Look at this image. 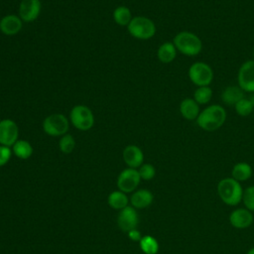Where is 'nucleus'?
I'll use <instances>...</instances> for the list:
<instances>
[{"label": "nucleus", "instance_id": "2f4dec72", "mask_svg": "<svg viewBox=\"0 0 254 254\" xmlns=\"http://www.w3.org/2000/svg\"><path fill=\"white\" fill-rule=\"evenodd\" d=\"M247 254H254V247H252L251 249H249L248 252H247Z\"/></svg>", "mask_w": 254, "mask_h": 254}, {"label": "nucleus", "instance_id": "2eb2a0df", "mask_svg": "<svg viewBox=\"0 0 254 254\" xmlns=\"http://www.w3.org/2000/svg\"><path fill=\"white\" fill-rule=\"evenodd\" d=\"M22 20L16 15H7L0 20V31L6 36H14L22 29Z\"/></svg>", "mask_w": 254, "mask_h": 254}, {"label": "nucleus", "instance_id": "f8f14e48", "mask_svg": "<svg viewBox=\"0 0 254 254\" xmlns=\"http://www.w3.org/2000/svg\"><path fill=\"white\" fill-rule=\"evenodd\" d=\"M40 0H22L19 6V17L24 22L35 21L41 13Z\"/></svg>", "mask_w": 254, "mask_h": 254}, {"label": "nucleus", "instance_id": "1a4fd4ad", "mask_svg": "<svg viewBox=\"0 0 254 254\" xmlns=\"http://www.w3.org/2000/svg\"><path fill=\"white\" fill-rule=\"evenodd\" d=\"M239 87L246 92H254V60L243 63L237 75Z\"/></svg>", "mask_w": 254, "mask_h": 254}, {"label": "nucleus", "instance_id": "cd10ccee", "mask_svg": "<svg viewBox=\"0 0 254 254\" xmlns=\"http://www.w3.org/2000/svg\"><path fill=\"white\" fill-rule=\"evenodd\" d=\"M242 201L250 211H254V186H249L245 190H243Z\"/></svg>", "mask_w": 254, "mask_h": 254}, {"label": "nucleus", "instance_id": "9b49d317", "mask_svg": "<svg viewBox=\"0 0 254 254\" xmlns=\"http://www.w3.org/2000/svg\"><path fill=\"white\" fill-rule=\"evenodd\" d=\"M19 137V128L11 119L0 121V145L12 147Z\"/></svg>", "mask_w": 254, "mask_h": 254}, {"label": "nucleus", "instance_id": "bb28decb", "mask_svg": "<svg viewBox=\"0 0 254 254\" xmlns=\"http://www.w3.org/2000/svg\"><path fill=\"white\" fill-rule=\"evenodd\" d=\"M59 147H60V150L63 153L69 154L75 148V140H74V138L70 134L66 133V134L63 135L62 138L60 139Z\"/></svg>", "mask_w": 254, "mask_h": 254}, {"label": "nucleus", "instance_id": "39448f33", "mask_svg": "<svg viewBox=\"0 0 254 254\" xmlns=\"http://www.w3.org/2000/svg\"><path fill=\"white\" fill-rule=\"evenodd\" d=\"M189 77L190 81L198 86H209L213 80V70L205 63L196 62L189 68Z\"/></svg>", "mask_w": 254, "mask_h": 254}, {"label": "nucleus", "instance_id": "412c9836", "mask_svg": "<svg viewBox=\"0 0 254 254\" xmlns=\"http://www.w3.org/2000/svg\"><path fill=\"white\" fill-rule=\"evenodd\" d=\"M107 202L111 208L121 210L128 205L129 199L125 192L118 190L110 192V194L107 197Z\"/></svg>", "mask_w": 254, "mask_h": 254}, {"label": "nucleus", "instance_id": "4be33fe9", "mask_svg": "<svg viewBox=\"0 0 254 254\" xmlns=\"http://www.w3.org/2000/svg\"><path fill=\"white\" fill-rule=\"evenodd\" d=\"M12 152L14 155L22 160H26L30 158L33 154V147L32 145L26 140H17L16 143L12 146Z\"/></svg>", "mask_w": 254, "mask_h": 254}, {"label": "nucleus", "instance_id": "ddd939ff", "mask_svg": "<svg viewBox=\"0 0 254 254\" xmlns=\"http://www.w3.org/2000/svg\"><path fill=\"white\" fill-rule=\"evenodd\" d=\"M254 216L252 211L248 210L245 207H239L231 211L229 215L230 224L238 229H244L249 227L253 223Z\"/></svg>", "mask_w": 254, "mask_h": 254}, {"label": "nucleus", "instance_id": "6ab92c4d", "mask_svg": "<svg viewBox=\"0 0 254 254\" xmlns=\"http://www.w3.org/2000/svg\"><path fill=\"white\" fill-rule=\"evenodd\" d=\"M157 56H158V59L160 60V62H162L164 64L172 63L176 59L177 49H176L175 45L171 42L163 43L158 49Z\"/></svg>", "mask_w": 254, "mask_h": 254}, {"label": "nucleus", "instance_id": "20e7f679", "mask_svg": "<svg viewBox=\"0 0 254 254\" xmlns=\"http://www.w3.org/2000/svg\"><path fill=\"white\" fill-rule=\"evenodd\" d=\"M127 29L131 36L139 40H149L153 38L156 33V26L154 22L144 16L132 18Z\"/></svg>", "mask_w": 254, "mask_h": 254}, {"label": "nucleus", "instance_id": "a878e982", "mask_svg": "<svg viewBox=\"0 0 254 254\" xmlns=\"http://www.w3.org/2000/svg\"><path fill=\"white\" fill-rule=\"evenodd\" d=\"M234 109L238 115L245 117V116L250 115L253 112L254 106L250 99H247L244 97L234 105Z\"/></svg>", "mask_w": 254, "mask_h": 254}, {"label": "nucleus", "instance_id": "a211bd4d", "mask_svg": "<svg viewBox=\"0 0 254 254\" xmlns=\"http://www.w3.org/2000/svg\"><path fill=\"white\" fill-rule=\"evenodd\" d=\"M221 97L225 104L235 105L239 100L244 98V91L239 86L230 85L223 90Z\"/></svg>", "mask_w": 254, "mask_h": 254}, {"label": "nucleus", "instance_id": "393cba45", "mask_svg": "<svg viewBox=\"0 0 254 254\" xmlns=\"http://www.w3.org/2000/svg\"><path fill=\"white\" fill-rule=\"evenodd\" d=\"M212 97V89L209 86H198L193 93V99L199 104H206Z\"/></svg>", "mask_w": 254, "mask_h": 254}, {"label": "nucleus", "instance_id": "c85d7f7f", "mask_svg": "<svg viewBox=\"0 0 254 254\" xmlns=\"http://www.w3.org/2000/svg\"><path fill=\"white\" fill-rule=\"evenodd\" d=\"M138 172L141 177V180L144 181H150L156 175V169L152 164H142L139 167Z\"/></svg>", "mask_w": 254, "mask_h": 254}, {"label": "nucleus", "instance_id": "f257e3e1", "mask_svg": "<svg viewBox=\"0 0 254 254\" xmlns=\"http://www.w3.org/2000/svg\"><path fill=\"white\" fill-rule=\"evenodd\" d=\"M226 120V111L219 104L209 105L199 112L196 124L204 131L212 132L219 129Z\"/></svg>", "mask_w": 254, "mask_h": 254}, {"label": "nucleus", "instance_id": "4468645a", "mask_svg": "<svg viewBox=\"0 0 254 254\" xmlns=\"http://www.w3.org/2000/svg\"><path fill=\"white\" fill-rule=\"evenodd\" d=\"M123 160L129 168L137 169L143 164L144 154L138 146L128 145L123 150Z\"/></svg>", "mask_w": 254, "mask_h": 254}, {"label": "nucleus", "instance_id": "f03ea898", "mask_svg": "<svg viewBox=\"0 0 254 254\" xmlns=\"http://www.w3.org/2000/svg\"><path fill=\"white\" fill-rule=\"evenodd\" d=\"M217 193L225 204L235 206L242 201L243 189L233 178H224L217 184Z\"/></svg>", "mask_w": 254, "mask_h": 254}, {"label": "nucleus", "instance_id": "f3484780", "mask_svg": "<svg viewBox=\"0 0 254 254\" xmlns=\"http://www.w3.org/2000/svg\"><path fill=\"white\" fill-rule=\"evenodd\" d=\"M180 112L187 120H196L199 114V104L193 99L187 97L180 103Z\"/></svg>", "mask_w": 254, "mask_h": 254}, {"label": "nucleus", "instance_id": "72a5a7b5", "mask_svg": "<svg viewBox=\"0 0 254 254\" xmlns=\"http://www.w3.org/2000/svg\"><path fill=\"white\" fill-rule=\"evenodd\" d=\"M253 56H254V50H253Z\"/></svg>", "mask_w": 254, "mask_h": 254}, {"label": "nucleus", "instance_id": "0eeeda50", "mask_svg": "<svg viewBox=\"0 0 254 254\" xmlns=\"http://www.w3.org/2000/svg\"><path fill=\"white\" fill-rule=\"evenodd\" d=\"M69 124L67 118L61 113H55L45 118L43 122L44 131L50 136H63L66 134Z\"/></svg>", "mask_w": 254, "mask_h": 254}, {"label": "nucleus", "instance_id": "dca6fc26", "mask_svg": "<svg viewBox=\"0 0 254 254\" xmlns=\"http://www.w3.org/2000/svg\"><path fill=\"white\" fill-rule=\"evenodd\" d=\"M154 200V195L153 193L146 189H141V190H136L133 191L130 202L131 205L136 208V209H143L148 207Z\"/></svg>", "mask_w": 254, "mask_h": 254}, {"label": "nucleus", "instance_id": "b1692460", "mask_svg": "<svg viewBox=\"0 0 254 254\" xmlns=\"http://www.w3.org/2000/svg\"><path fill=\"white\" fill-rule=\"evenodd\" d=\"M113 19L120 26H128L132 20L131 11L125 6H119L113 12Z\"/></svg>", "mask_w": 254, "mask_h": 254}, {"label": "nucleus", "instance_id": "6e6552de", "mask_svg": "<svg viewBox=\"0 0 254 254\" xmlns=\"http://www.w3.org/2000/svg\"><path fill=\"white\" fill-rule=\"evenodd\" d=\"M140 181L141 177L139 175L138 170L127 168L119 174L117 178V187L119 190L125 193L133 192L138 188Z\"/></svg>", "mask_w": 254, "mask_h": 254}, {"label": "nucleus", "instance_id": "5701e85b", "mask_svg": "<svg viewBox=\"0 0 254 254\" xmlns=\"http://www.w3.org/2000/svg\"><path fill=\"white\" fill-rule=\"evenodd\" d=\"M139 245L140 249L145 254H157L159 251V242L151 235L142 236L141 240L139 241Z\"/></svg>", "mask_w": 254, "mask_h": 254}, {"label": "nucleus", "instance_id": "473e14b6", "mask_svg": "<svg viewBox=\"0 0 254 254\" xmlns=\"http://www.w3.org/2000/svg\"><path fill=\"white\" fill-rule=\"evenodd\" d=\"M250 100H251V102H252V104H253V106H254V95H252V96L250 97Z\"/></svg>", "mask_w": 254, "mask_h": 254}, {"label": "nucleus", "instance_id": "423d86ee", "mask_svg": "<svg viewBox=\"0 0 254 254\" xmlns=\"http://www.w3.org/2000/svg\"><path fill=\"white\" fill-rule=\"evenodd\" d=\"M72 125L81 131L89 130L94 124V116L92 111L85 105H75L69 114Z\"/></svg>", "mask_w": 254, "mask_h": 254}, {"label": "nucleus", "instance_id": "aec40b11", "mask_svg": "<svg viewBox=\"0 0 254 254\" xmlns=\"http://www.w3.org/2000/svg\"><path fill=\"white\" fill-rule=\"evenodd\" d=\"M231 178L237 182H245L249 180L252 176V168L248 163L240 162L233 166L231 171Z\"/></svg>", "mask_w": 254, "mask_h": 254}, {"label": "nucleus", "instance_id": "9d476101", "mask_svg": "<svg viewBox=\"0 0 254 254\" xmlns=\"http://www.w3.org/2000/svg\"><path fill=\"white\" fill-rule=\"evenodd\" d=\"M117 224L123 232H129L132 229L137 228L139 224V215L133 206L127 205L123 209L119 210L117 217Z\"/></svg>", "mask_w": 254, "mask_h": 254}, {"label": "nucleus", "instance_id": "c756f323", "mask_svg": "<svg viewBox=\"0 0 254 254\" xmlns=\"http://www.w3.org/2000/svg\"><path fill=\"white\" fill-rule=\"evenodd\" d=\"M11 155L12 150L10 149V147L0 145V167L6 165L9 162Z\"/></svg>", "mask_w": 254, "mask_h": 254}, {"label": "nucleus", "instance_id": "7c9ffc66", "mask_svg": "<svg viewBox=\"0 0 254 254\" xmlns=\"http://www.w3.org/2000/svg\"><path fill=\"white\" fill-rule=\"evenodd\" d=\"M127 235H128L129 239L132 240V241H134V242H139V241L141 240V238H142L141 232H140L137 228L132 229V230H130L129 232H127Z\"/></svg>", "mask_w": 254, "mask_h": 254}, {"label": "nucleus", "instance_id": "7ed1b4c3", "mask_svg": "<svg viewBox=\"0 0 254 254\" xmlns=\"http://www.w3.org/2000/svg\"><path fill=\"white\" fill-rule=\"evenodd\" d=\"M177 51L188 57L197 56L202 49L201 40L195 34L189 31L178 33L173 41Z\"/></svg>", "mask_w": 254, "mask_h": 254}]
</instances>
